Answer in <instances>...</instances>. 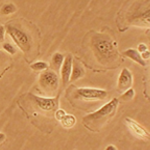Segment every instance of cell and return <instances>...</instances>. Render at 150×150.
Wrapping results in <instances>:
<instances>
[{"instance_id": "9", "label": "cell", "mask_w": 150, "mask_h": 150, "mask_svg": "<svg viewBox=\"0 0 150 150\" xmlns=\"http://www.w3.org/2000/svg\"><path fill=\"white\" fill-rule=\"evenodd\" d=\"M72 62H73V57H72L71 54H68L66 57H64L63 63L60 67L61 68V80L64 86L69 82L72 69Z\"/></svg>"}, {"instance_id": "11", "label": "cell", "mask_w": 150, "mask_h": 150, "mask_svg": "<svg viewBox=\"0 0 150 150\" xmlns=\"http://www.w3.org/2000/svg\"><path fill=\"white\" fill-rule=\"evenodd\" d=\"M123 55L126 56L128 58H130L131 60H133L134 62L140 64L141 66H145L146 65V62L144 61L143 59L141 58V55L140 53L137 51L136 49H133V48H129V49H126L124 52H123Z\"/></svg>"}, {"instance_id": "24", "label": "cell", "mask_w": 150, "mask_h": 150, "mask_svg": "<svg viewBox=\"0 0 150 150\" xmlns=\"http://www.w3.org/2000/svg\"><path fill=\"white\" fill-rule=\"evenodd\" d=\"M2 58H3V53H2L1 51H0V61H1Z\"/></svg>"}, {"instance_id": "19", "label": "cell", "mask_w": 150, "mask_h": 150, "mask_svg": "<svg viewBox=\"0 0 150 150\" xmlns=\"http://www.w3.org/2000/svg\"><path fill=\"white\" fill-rule=\"evenodd\" d=\"M146 50H148V47H147L146 44H144V43H140V44L138 45V49H137V51H138L140 54L145 52Z\"/></svg>"}, {"instance_id": "18", "label": "cell", "mask_w": 150, "mask_h": 150, "mask_svg": "<svg viewBox=\"0 0 150 150\" xmlns=\"http://www.w3.org/2000/svg\"><path fill=\"white\" fill-rule=\"evenodd\" d=\"M65 115H66V112H65L63 109H56L55 110V118H56L58 121H60V120H61Z\"/></svg>"}, {"instance_id": "13", "label": "cell", "mask_w": 150, "mask_h": 150, "mask_svg": "<svg viewBox=\"0 0 150 150\" xmlns=\"http://www.w3.org/2000/svg\"><path fill=\"white\" fill-rule=\"evenodd\" d=\"M63 60H64L63 54H61V53H59V52L54 53V54H53V56H52V60H51L53 67H54L56 70L60 69L62 63H63Z\"/></svg>"}, {"instance_id": "4", "label": "cell", "mask_w": 150, "mask_h": 150, "mask_svg": "<svg viewBox=\"0 0 150 150\" xmlns=\"http://www.w3.org/2000/svg\"><path fill=\"white\" fill-rule=\"evenodd\" d=\"M74 97L82 100H103L107 97V91L98 88L82 87L76 89Z\"/></svg>"}, {"instance_id": "16", "label": "cell", "mask_w": 150, "mask_h": 150, "mask_svg": "<svg viewBox=\"0 0 150 150\" xmlns=\"http://www.w3.org/2000/svg\"><path fill=\"white\" fill-rule=\"evenodd\" d=\"M134 95H135V91L131 87V88H129L124 91V93L121 95V99L123 101H130L133 97H134Z\"/></svg>"}, {"instance_id": "12", "label": "cell", "mask_w": 150, "mask_h": 150, "mask_svg": "<svg viewBox=\"0 0 150 150\" xmlns=\"http://www.w3.org/2000/svg\"><path fill=\"white\" fill-rule=\"evenodd\" d=\"M60 123H61V125L64 128H71V127H73L75 125V123H76V118H75V116L71 114H67L66 113V115L60 120Z\"/></svg>"}, {"instance_id": "7", "label": "cell", "mask_w": 150, "mask_h": 150, "mask_svg": "<svg viewBox=\"0 0 150 150\" xmlns=\"http://www.w3.org/2000/svg\"><path fill=\"white\" fill-rule=\"evenodd\" d=\"M125 124H126L128 129L132 132V134L134 136L141 139H147V140L149 139V132L145 128L142 127L138 122L135 121V120L127 117L125 118Z\"/></svg>"}, {"instance_id": "6", "label": "cell", "mask_w": 150, "mask_h": 150, "mask_svg": "<svg viewBox=\"0 0 150 150\" xmlns=\"http://www.w3.org/2000/svg\"><path fill=\"white\" fill-rule=\"evenodd\" d=\"M31 98L34 100V102L37 104V106L40 109L44 111L58 109V105H59V99L58 98H45L35 95H31Z\"/></svg>"}, {"instance_id": "21", "label": "cell", "mask_w": 150, "mask_h": 150, "mask_svg": "<svg viewBox=\"0 0 150 150\" xmlns=\"http://www.w3.org/2000/svg\"><path fill=\"white\" fill-rule=\"evenodd\" d=\"M5 28L3 25H0V42L4 39V34H5Z\"/></svg>"}, {"instance_id": "8", "label": "cell", "mask_w": 150, "mask_h": 150, "mask_svg": "<svg viewBox=\"0 0 150 150\" xmlns=\"http://www.w3.org/2000/svg\"><path fill=\"white\" fill-rule=\"evenodd\" d=\"M133 82L132 73L127 68H123L120 72L119 77H118L117 87L119 91H125L127 89L131 88Z\"/></svg>"}, {"instance_id": "20", "label": "cell", "mask_w": 150, "mask_h": 150, "mask_svg": "<svg viewBox=\"0 0 150 150\" xmlns=\"http://www.w3.org/2000/svg\"><path fill=\"white\" fill-rule=\"evenodd\" d=\"M140 55H141V58L144 60V61H145V60H148L149 58H150V52H149V50H146V51L143 52V53H141Z\"/></svg>"}, {"instance_id": "15", "label": "cell", "mask_w": 150, "mask_h": 150, "mask_svg": "<svg viewBox=\"0 0 150 150\" xmlns=\"http://www.w3.org/2000/svg\"><path fill=\"white\" fill-rule=\"evenodd\" d=\"M30 67L31 69L35 70V71H44L48 68V63L44 61H36L31 64Z\"/></svg>"}, {"instance_id": "14", "label": "cell", "mask_w": 150, "mask_h": 150, "mask_svg": "<svg viewBox=\"0 0 150 150\" xmlns=\"http://www.w3.org/2000/svg\"><path fill=\"white\" fill-rule=\"evenodd\" d=\"M17 11V7L14 5L13 3H6L2 5L0 9V13L2 15H9V14H13Z\"/></svg>"}, {"instance_id": "10", "label": "cell", "mask_w": 150, "mask_h": 150, "mask_svg": "<svg viewBox=\"0 0 150 150\" xmlns=\"http://www.w3.org/2000/svg\"><path fill=\"white\" fill-rule=\"evenodd\" d=\"M84 74H85V70H84V67L80 64V62H78L77 60L73 59V62H72L71 74H70L69 81L78 80L79 78H81V77L84 76Z\"/></svg>"}, {"instance_id": "17", "label": "cell", "mask_w": 150, "mask_h": 150, "mask_svg": "<svg viewBox=\"0 0 150 150\" xmlns=\"http://www.w3.org/2000/svg\"><path fill=\"white\" fill-rule=\"evenodd\" d=\"M2 47H3V49L5 50V51L8 53V54H10V55H14L16 53V48L14 47L12 44H10V43H8V42L3 43Z\"/></svg>"}, {"instance_id": "2", "label": "cell", "mask_w": 150, "mask_h": 150, "mask_svg": "<svg viewBox=\"0 0 150 150\" xmlns=\"http://www.w3.org/2000/svg\"><path fill=\"white\" fill-rule=\"evenodd\" d=\"M118 107V99L114 98L111 99L108 103L103 105L100 109L93 113H90L87 116H85L83 119L84 124L88 128H91L92 126H101L105 123L106 120L109 117H111L115 113L116 109Z\"/></svg>"}, {"instance_id": "23", "label": "cell", "mask_w": 150, "mask_h": 150, "mask_svg": "<svg viewBox=\"0 0 150 150\" xmlns=\"http://www.w3.org/2000/svg\"><path fill=\"white\" fill-rule=\"evenodd\" d=\"M105 150H117V148H116V146L111 144V145H108V146L105 148Z\"/></svg>"}, {"instance_id": "1", "label": "cell", "mask_w": 150, "mask_h": 150, "mask_svg": "<svg viewBox=\"0 0 150 150\" xmlns=\"http://www.w3.org/2000/svg\"><path fill=\"white\" fill-rule=\"evenodd\" d=\"M91 47L94 52L96 59L101 64H108L115 61L118 54L116 51L115 45L110 36L98 33L91 39Z\"/></svg>"}, {"instance_id": "3", "label": "cell", "mask_w": 150, "mask_h": 150, "mask_svg": "<svg viewBox=\"0 0 150 150\" xmlns=\"http://www.w3.org/2000/svg\"><path fill=\"white\" fill-rule=\"evenodd\" d=\"M6 31L10 35L12 40L15 42V44L19 47V49L22 50L24 53L29 51L31 47V38L25 31L14 25H8L6 27Z\"/></svg>"}, {"instance_id": "5", "label": "cell", "mask_w": 150, "mask_h": 150, "mask_svg": "<svg viewBox=\"0 0 150 150\" xmlns=\"http://www.w3.org/2000/svg\"><path fill=\"white\" fill-rule=\"evenodd\" d=\"M40 86L47 91H54L58 87V76L54 71L48 70L42 72L39 77Z\"/></svg>"}, {"instance_id": "22", "label": "cell", "mask_w": 150, "mask_h": 150, "mask_svg": "<svg viewBox=\"0 0 150 150\" xmlns=\"http://www.w3.org/2000/svg\"><path fill=\"white\" fill-rule=\"evenodd\" d=\"M5 139H6L5 134H4V133H2V132H0V144L3 143V142L5 141Z\"/></svg>"}]
</instances>
